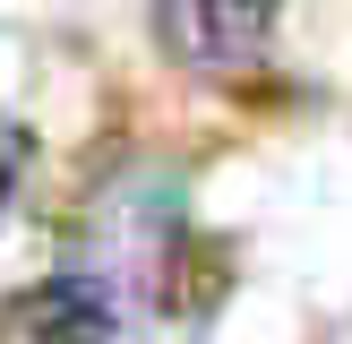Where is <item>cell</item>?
Wrapping results in <instances>:
<instances>
[{"mask_svg":"<svg viewBox=\"0 0 352 344\" xmlns=\"http://www.w3.org/2000/svg\"><path fill=\"white\" fill-rule=\"evenodd\" d=\"M26 319L43 327L52 344H95V336H112V327L129 319V301H120V275L112 267H60L52 292L26 310Z\"/></svg>","mask_w":352,"mask_h":344,"instance_id":"obj_2","label":"cell"},{"mask_svg":"<svg viewBox=\"0 0 352 344\" xmlns=\"http://www.w3.org/2000/svg\"><path fill=\"white\" fill-rule=\"evenodd\" d=\"M146 9L198 78H250L267 61V0H146Z\"/></svg>","mask_w":352,"mask_h":344,"instance_id":"obj_1","label":"cell"},{"mask_svg":"<svg viewBox=\"0 0 352 344\" xmlns=\"http://www.w3.org/2000/svg\"><path fill=\"white\" fill-rule=\"evenodd\" d=\"M17 172H26V129L0 112V215H9V198H17Z\"/></svg>","mask_w":352,"mask_h":344,"instance_id":"obj_3","label":"cell"}]
</instances>
